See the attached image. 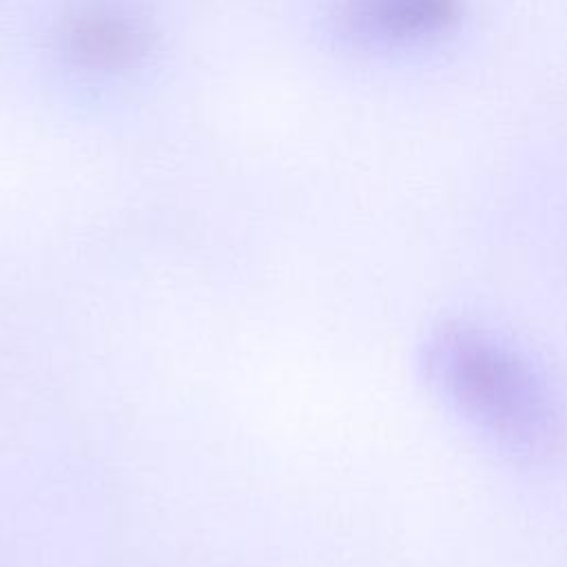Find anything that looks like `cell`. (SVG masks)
<instances>
[{
  "label": "cell",
  "instance_id": "1",
  "mask_svg": "<svg viewBox=\"0 0 567 567\" xmlns=\"http://www.w3.org/2000/svg\"><path fill=\"white\" fill-rule=\"evenodd\" d=\"M425 377L476 434L518 461H538L563 439V410L545 370L509 339L465 321L434 330Z\"/></svg>",
  "mask_w": 567,
  "mask_h": 567
},
{
  "label": "cell",
  "instance_id": "2",
  "mask_svg": "<svg viewBox=\"0 0 567 567\" xmlns=\"http://www.w3.org/2000/svg\"><path fill=\"white\" fill-rule=\"evenodd\" d=\"M60 49L78 66L89 71H126L151 51V38L142 22L115 9H82L60 29Z\"/></svg>",
  "mask_w": 567,
  "mask_h": 567
},
{
  "label": "cell",
  "instance_id": "3",
  "mask_svg": "<svg viewBox=\"0 0 567 567\" xmlns=\"http://www.w3.org/2000/svg\"><path fill=\"white\" fill-rule=\"evenodd\" d=\"M461 18V0H346L339 27L361 40H412L447 31Z\"/></svg>",
  "mask_w": 567,
  "mask_h": 567
}]
</instances>
